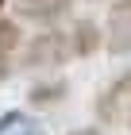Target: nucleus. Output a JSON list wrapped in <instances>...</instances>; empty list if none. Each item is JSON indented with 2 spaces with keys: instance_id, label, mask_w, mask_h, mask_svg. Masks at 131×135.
<instances>
[{
  "instance_id": "f257e3e1",
  "label": "nucleus",
  "mask_w": 131,
  "mask_h": 135,
  "mask_svg": "<svg viewBox=\"0 0 131 135\" xmlns=\"http://www.w3.org/2000/svg\"><path fill=\"white\" fill-rule=\"evenodd\" d=\"M73 42H70V31H62L58 23L54 27H42L35 39L23 42L20 50V66L23 70H58V66L73 62Z\"/></svg>"
},
{
  "instance_id": "f03ea898",
  "label": "nucleus",
  "mask_w": 131,
  "mask_h": 135,
  "mask_svg": "<svg viewBox=\"0 0 131 135\" xmlns=\"http://www.w3.org/2000/svg\"><path fill=\"white\" fill-rule=\"evenodd\" d=\"M127 108H131V70H123L120 77H112V81L100 89V97H96V104H93V112H96L100 124H116Z\"/></svg>"
},
{
  "instance_id": "7ed1b4c3",
  "label": "nucleus",
  "mask_w": 131,
  "mask_h": 135,
  "mask_svg": "<svg viewBox=\"0 0 131 135\" xmlns=\"http://www.w3.org/2000/svg\"><path fill=\"white\" fill-rule=\"evenodd\" d=\"M16 4V16L39 23V27H54L73 12V0H12Z\"/></svg>"
},
{
  "instance_id": "20e7f679",
  "label": "nucleus",
  "mask_w": 131,
  "mask_h": 135,
  "mask_svg": "<svg viewBox=\"0 0 131 135\" xmlns=\"http://www.w3.org/2000/svg\"><path fill=\"white\" fill-rule=\"evenodd\" d=\"M104 46H108V50H116V54L131 50V0H116V4H112Z\"/></svg>"
},
{
  "instance_id": "39448f33",
  "label": "nucleus",
  "mask_w": 131,
  "mask_h": 135,
  "mask_svg": "<svg viewBox=\"0 0 131 135\" xmlns=\"http://www.w3.org/2000/svg\"><path fill=\"white\" fill-rule=\"evenodd\" d=\"M70 42L77 58H93V54L104 46V27L96 20H73L70 23Z\"/></svg>"
},
{
  "instance_id": "423d86ee",
  "label": "nucleus",
  "mask_w": 131,
  "mask_h": 135,
  "mask_svg": "<svg viewBox=\"0 0 131 135\" xmlns=\"http://www.w3.org/2000/svg\"><path fill=\"white\" fill-rule=\"evenodd\" d=\"M20 50H23L20 23H16V20H0V81H8V73L16 70Z\"/></svg>"
},
{
  "instance_id": "0eeeda50",
  "label": "nucleus",
  "mask_w": 131,
  "mask_h": 135,
  "mask_svg": "<svg viewBox=\"0 0 131 135\" xmlns=\"http://www.w3.org/2000/svg\"><path fill=\"white\" fill-rule=\"evenodd\" d=\"M66 97H70L66 77H46V81H39V85L27 89V104L31 108H54V104H62Z\"/></svg>"
},
{
  "instance_id": "6e6552de",
  "label": "nucleus",
  "mask_w": 131,
  "mask_h": 135,
  "mask_svg": "<svg viewBox=\"0 0 131 135\" xmlns=\"http://www.w3.org/2000/svg\"><path fill=\"white\" fill-rule=\"evenodd\" d=\"M0 135H42V127H39V120L31 112H4L0 116Z\"/></svg>"
},
{
  "instance_id": "1a4fd4ad",
  "label": "nucleus",
  "mask_w": 131,
  "mask_h": 135,
  "mask_svg": "<svg viewBox=\"0 0 131 135\" xmlns=\"http://www.w3.org/2000/svg\"><path fill=\"white\" fill-rule=\"evenodd\" d=\"M70 135H100V127H77V131H70Z\"/></svg>"
},
{
  "instance_id": "9d476101",
  "label": "nucleus",
  "mask_w": 131,
  "mask_h": 135,
  "mask_svg": "<svg viewBox=\"0 0 131 135\" xmlns=\"http://www.w3.org/2000/svg\"><path fill=\"white\" fill-rule=\"evenodd\" d=\"M0 8H4V0H0Z\"/></svg>"
},
{
  "instance_id": "9b49d317",
  "label": "nucleus",
  "mask_w": 131,
  "mask_h": 135,
  "mask_svg": "<svg viewBox=\"0 0 131 135\" xmlns=\"http://www.w3.org/2000/svg\"><path fill=\"white\" fill-rule=\"evenodd\" d=\"M127 124H131V116H127Z\"/></svg>"
}]
</instances>
